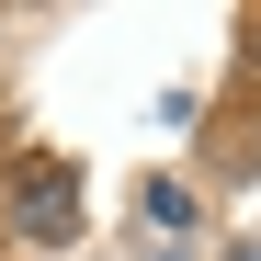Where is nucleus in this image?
I'll return each instance as SVG.
<instances>
[{"label":"nucleus","instance_id":"2","mask_svg":"<svg viewBox=\"0 0 261 261\" xmlns=\"http://www.w3.org/2000/svg\"><path fill=\"white\" fill-rule=\"evenodd\" d=\"M148 227H193V193L182 182H148Z\"/></svg>","mask_w":261,"mask_h":261},{"label":"nucleus","instance_id":"3","mask_svg":"<svg viewBox=\"0 0 261 261\" xmlns=\"http://www.w3.org/2000/svg\"><path fill=\"white\" fill-rule=\"evenodd\" d=\"M239 261H261V250H239Z\"/></svg>","mask_w":261,"mask_h":261},{"label":"nucleus","instance_id":"1","mask_svg":"<svg viewBox=\"0 0 261 261\" xmlns=\"http://www.w3.org/2000/svg\"><path fill=\"white\" fill-rule=\"evenodd\" d=\"M12 216H23V239H68L80 182H68V170H23V182H12Z\"/></svg>","mask_w":261,"mask_h":261}]
</instances>
